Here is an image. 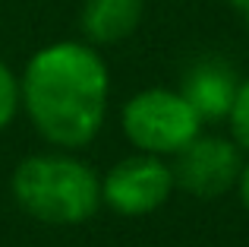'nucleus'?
<instances>
[{"instance_id": "nucleus-1", "label": "nucleus", "mask_w": 249, "mask_h": 247, "mask_svg": "<svg viewBox=\"0 0 249 247\" xmlns=\"http://www.w3.org/2000/svg\"><path fill=\"white\" fill-rule=\"evenodd\" d=\"M107 86V67L95 48L57 41L29 61L19 95L44 140L60 149H79L104 124Z\"/></svg>"}, {"instance_id": "nucleus-2", "label": "nucleus", "mask_w": 249, "mask_h": 247, "mask_svg": "<svg viewBox=\"0 0 249 247\" xmlns=\"http://www.w3.org/2000/svg\"><path fill=\"white\" fill-rule=\"evenodd\" d=\"M13 197L38 222L79 225L101 206V178L73 155L41 152L16 165Z\"/></svg>"}, {"instance_id": "nucleus-3", "label": "nucleus", "mask_w": 249, "mask_h": 247, "mask_svg": "<svg viewBox=\"0 0 249 247\" xmlns=\"http://www.w3.org/2000/svg\"><path fill=\"white\" fill-rule=\"evenodd\" d=\"M123 133L139 152L148 155H177L186 143H193L202 130V118L183 99V92L170 89H145L136 92L123 105Z\"/></svg>"}, {"instance_id": "nucleus-4", "label": "nucleus", "mask_w": 249, "mask_h": 247, "mask_svg": "<svg viewBox=\"0 0 249 247\" xmlns=\"http://www.w3.org/2000/svg\"><path fill=\"white\" fill-rule=\"evenodd\" d=\"M174 187V171L161 155L136 152L104 174L101 203H107L120 216H148L167 203Z\"/></svg>"}, {"instance_id": "nucleus-5", "label": "nucleus", "mask_w": 249, "mask_h": 247, "mask_svg": "<svg viewBox=\"0 0 249 247\" xmlns=\"http://www.w3.org/2000/svg\"><path fill=\"white\" fill-rule=\"evenodd\" d=\"M174 184L183 187L186 193L202 200H212L227 193L231 187H237L240 168H243V155L233 140L224 136H196L193 143L180 149L174 155Z\"/></svg>"}, {"instance_id": "nucleus-6", "label": "nucleus", "mask_w": 249, "mask_h": 247, "mask_svg": "<svg viewBox=\"0 0 249 247\" xmlns=\"http://www.w3.org/2000/svg\"><path fill=\"white\" fill-rule=\"evenodd\" d=\"M237 89H240V80L231 63L218 61V57H205V61L193 63L186 70L180 92L205 124V121H224L231 114Z\"/></svg>"}, {"instance_id": "nucleus-7", "label": "nucleus", "mask_w": 249, "mask_h": 247, "mask_svg": "<svg viewBox=\"0 0 249 247\" xmlns=\"http://www.w3.org/2000/svg\"><path fill=\"white\" fill-rule=\"evenodd\" d=\"M142 13H145L142 0H85L82 32L95 44H117L136 32Z\"/></svg>"}, {"instance_id": "nucleus-8", "label": "nucleus", "mask_w": 249, "mask_h": 247, "mask_svg": "<svg viewBox=\"0 0 249 247\" xmlns=\"http://www.w3.org/2000/svg\"><path fill=\"white\" fill-rule=\"evenodd\" d=\"M227 121H231V133H233V140H237V146L249 152V80L240 82Z\"/></svg>"}, {"instance_id": "nucleus-9", "label": "nucleus", "mask_w": 249, "mask_h": 247, "mask_svg": "<svg viewBox=\"0 0 249 247\" xmlns=\"http://www.w3.org/2000/svg\"><path fill=\"white\" fill-rule=\"evenodd\" d=\"M19 102H22V95H19V82H16V76H13V73H10V67L0 61V130H3L6 124L16 118Z\"/></svg>"}, {"instance_id": "nucleus-10", "label": "nucleus", "mask_w": 249, "mask_h": 247, "mask_svg": "<svg viewBox=\"0 0 249 247\" xmlns=\"http://www.w3.org/2000/svg\"><path fill=\"white\" fill-rule=\"evenodd\" d=\"M237 190H240V200H243V206L249 209V162L243 168H240V178H237Z\"/></svg>"}, {"instance_id": "nucleus-11", "label": "nucleus", "mask_w": 249, "mask_h": 247, "mask_svg": "<svg viewBox=\"0 0 249 247\" xmlns=\"http://www.w3.org/2000/svg\"><path fill=\"white\" fill-rule=\"evenodd\" d=\"M227 3H231L233 10H240V13H243V16L249 13V0H227Z\"/></svg>"}]
</instances>
